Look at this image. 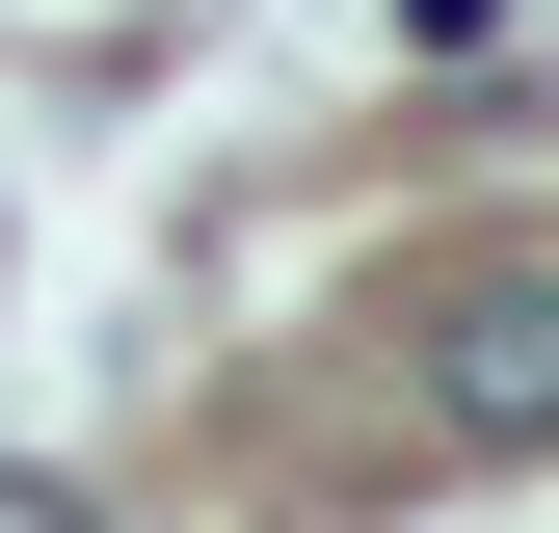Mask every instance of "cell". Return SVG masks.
<instances>
[{
    "label": "cell",
    "instance_id": "obj_1",
    "mask_svg": "<svg viewBox=\"0 0 559 533\" xmlns=\"http://www.w3.org/2000/svg\"><path fill=\"white\" fill-rule=\"evenodd\" d=\"M400 374H427L453 453H559V266L533 240L507 266H427V294H400Z\"/></svg>",
    "mask_w": 559,
    "mask_h": 533
},
{
    "label": "cell",
    "instance_id": "obj_2",
    "mask_svg": "<svg viewBox=\"0 0 559 533\" xmlns=\"http://www.w3.org/2000/svg\"><path fill=\"white\" fill-rule=\"evenodd\" d=\"M0 533H81V481H27V453H0Z\"/></svg>",
    "mask_w": 559,
    "mask_h": 533
}]
</instances>
